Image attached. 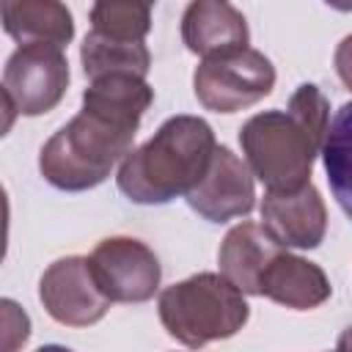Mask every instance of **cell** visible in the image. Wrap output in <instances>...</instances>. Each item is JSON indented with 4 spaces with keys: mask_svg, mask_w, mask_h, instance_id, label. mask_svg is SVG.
I'll return each instance as SVG.
<instances>
[{
    "mask_svg": "<svg viewBox=\"0 0 352 352\" xmlns=\"http://www.w3.org/2000/svg\"><path fill=\"white\" fill-rule=\"evenodd\" d=\"M88 258L102 292L113 302H146L160 289V258L140 239L107 236L94 248Z\"/></svg>",
    "mask_w": 352,
    "mask_h": 352,
    "instance_id": "cell-8",
    "label": "cell"
},
{
    "mask_svg": "<svg viewBox=\"0 0 352 352\" xmlns=\"http://www.w3.org/2000/svg\"><path fill=\"white\" fill-rule=\"evenodd\" d=\"M333 66H336V74L338 80L344 82V88L352 91V33L341 38V44L336 47V55H333Z\"/></svg>",
    "mask_w": 352,
    "mask_h": 352,
    "instance_id": "cell-19",
    "label": "cell"
},
{
    "mask_svg": "<svg viewBox=\"0 0 352 352\" xmlns=\"http://www.w3.org/2000/svg\"><path fill=\"white\" fill-rule=\"evenodd\" d=\"M3 30L16 44H58L74 38V19L60 0H0Z\"/></svg>",
    "mask_w": 352,
    "mask_h": 352,
    "instance_id": "cell-14",
    "label": "cell"
},
{
    "mask_svg": "<svg viewBox=\"0 0 352 352\" xmlns=\"http://www.w3.org/2000/svg\"><path fill=\"white\" fill-rule=\"evenodd\" d=\"M190 209L209 223L245 217L256 206L253 170L228 146H217L204 179L184 195Z\"/></svg>",
    "mask_w": 352,
    "mask_h": 352,
    "instance_id": "cell-9",
    "label": "cell"
},
{
    "mask_svg": "<svg viewBox=\"0 0 352 352\" xmlns=\"http://www.w3.org/2000/svg\"><path fill=\"white\" fill-rule=\"evenodd\" d=\"M330 280L324 270L302 256L286 253L283 248L272 256L258 280V297L294 311H311L330 300Z\"/></svg>",
    "mask_w": 352,
    "mask_h": 352,
    "instance_id": "cell-12",
    "label": "cell"
},
{
    "mask_svg": "<svg viewBox=\"0 0 352 352\" xmlns=\"http://www.w3.org/2000/svg\"><path fill=\"white\" fill-rule=\"evenodd\" d=\"M82 72L88 80L107 74H138L146 77L151 69V52L146 41H121L91 30L80 47Z\"/></svg>",
    "mask_w": 352,
    "mask_h": 352,
    "instance_id": "cell-15",
    "label": "cell"
},
{
    "mask_svg": "<svg viewBox=\"0 0 352 352\" xmlns=\"http://www.w3.org/2000/svg\"><path fill=\"white\" fill-rule=\"evenodd\" d=\"M275 88L272 60L253 50L239 47L231 52L209 55L195 66L192 91L195 99L212 113H236L245 110Z\"/></svg>",
    "mask_w": 352,
    "mask_h": 352,
    "instance_id": "cell-5",
    "label": "cell"
},
{
    "mask_svg": "<svg viewBox=\"0 0 352 352\" xmlns=\"http://www.w3.org/2000/svg\"><path fill=\"white\" fill-rule=\"evenodd\" d=\"M322 162L333 198L352 220V102H344L330 118L322 143Z\"/></svg>",
    "mask_w": 352,
    "mask_h": 352,
    "instance_id": "cell-16",
    "label": "cell"
},
{
    "mask_svg": "<svg viewBox=\"0 0 352 352\" xmlns=\"http://www.w3.org/2000/svg\"><path fill=\"white\" fill-rule=\"evenodd\" d=\"M324 3L336 11H352V0H324Z\"/></svg>",
    "mask_w": 352,
    "mask_h": 352,
    "instance_id": "cell-20",
    "label": "cell"
},
{
    "mask_svg": "<svg viewBox=\"0 0 352 352\" xmlns=\"http://www.w3.org/2000/svg\"><path fill=\"white\" fill-rule=\"evenodd\" d=\"M157 311L168 336L190 349L236 336L250 316L245 292L223 272H198L168 286L157 300Z\"/></svg>",
    "mask_w": 352,
    "mask_h": 352,
    "instance_id": "cell-4",
    "label": "cell"
},
{
    "mask_svg": "<svg viewBox=\"0 0 352 352\" xmlns=\"http://www.w3.org/2000/svg\"><path fill=\"white\" fill-rule=\"evenodd\" d=\"M0 308H3V330H6V349H11V336L16 333L19 336V344H25L28 341V336H30V319H28V314L25 311H19L16 308V302H11V300H3L0 302Z\"/></svg>",
    "mask_w": 352,
    "mask_h": 352,
    "instance_id": "cell-18",
    "label": "cell"
},
{
    "mask_svg": "<svg viewBox=\"0 0 352 352\" xmlns=\"http://www.w3.org/2000/svg\"><path fill=\"white\" fill-rule=\"evenodd\" d=\"M69 88V60L58 44H19L3 69V99L11 116H44Z\"/></svg>",
    "mask_w": 352,
    "mask_h": 352,
    "instance_id": "cell-6",
    "label": "cell"
},
{
    "mask_svg": "<svg viewBox=\"0 0 352 352\" xmlns=\"http://www.w3.org/2000/svg\"><path fill=\"white\" fill-rule=\"evenodd\" d=\"M217 140L198 116L168 118L143 146L132 148L118 168V190L143 206L187 195L209 170Z\"/></svg>",
    "mask_w": 352,
    "mask_h": 352,
    "instance_id": "cell-2",
    "label": "cell"
},
{
    "mask_svg": "<svg viewBox=\"0 0 352 352\" xmlns=\"http://www.w3.org/2000/svg\"><path fill=\"white\" fill-rule=\"evenodd\" d=\"M154 3L157 0H94L91 30L121 41H146Z\"/></svg>",
    "mask_w": 352,
    "mask_h": 352,
    "instance_id": "cell-17",
    "label": "cell"
},
{
    "mask_svg": "<svg viewBox=\"0 0 352 352\" xmlns=\"http://www.w3.org/2000/svg\"><path fill=\"white\" fill-rule=\"evenodd\" d=\"M283 245H278L264 226L242 220L236 223L226 239L220 242L217 250V264L220 272L245 294H258V280L261 272L267 270V264L272 261V256L280 250Z\"/></svg>",
    "mask_w": 352,
    "mask_h": 352,
    "instance_id": "cell-13",
    "label": "cell"
},
{
    "mask_svg": "<svg viewBox=\"0 0 352 352\" xmlns=\"http://www.w3.org/2000/svg\"><path fill=\"white\" fill-rule=\"evenodd\" d=\"M38 300L44 311L66 327L96 324L110 311V297L102 292L91 258L66 256L52 261L38 280Z\"/></svg>",
    "mask_w": 352,
    "mask_h": 352,
    "instance_id": "cell-7",
    "label": "cell"
},
{
    "mask_svg": "<svg viewBox=\"0 0 352 352\" xmlns=\"http://www.w3.org/2000/svg\"><path fill=\"white\" fill-rule=\"evenodd\" d=\"M138 126V118L82 102V110L41 146L38 170L44 182L66 192L99 187L116 162L132 151Z\"/></svg>",
    "mask_w": 352,
    "mask_h": 352,
    "instance_id": "cell-3",
    "label": "cell"
},
{
    "mask_svg": "<svg viewBox=\"0 0 352 352\" xmlns=\"http://www.w3.org/2000/svg\"><path fill=\"white\" fill-rule=\"evenodd\" d=\"M261 226L283 248L314 250L327 231V206L308 182L297 190H267L261 201Z\"/></svg>",
    "mask_w": 352,
    "mask_h": 352,
    "instance_id": "cell-10",
    "label": "cell"
},
{
    "mask_svg": "<svg viewBox=\"0 0 352 352\" xmlns=\"http://www.w3.org/2000/svg\"><path fill=\"white\" fill-rule=\"evenodd\" d=\"M182 41L192 55L209 58L248 47L250 30L228 0H190L182 14Z\"/></svg>",
    "mask_w": 352,
    "mask_h": 352,
    "instance_id": "cell-11",
    "label": "cell"
},
{
    "mask_svg": "<svg viewBox=\"0 0 352 352\" xmlns=\"http://www.w3.org/2000/svg\"><path fill=\"white\" fill-rule=\"evenodd\" d=\"M327 124V96L314 82H302L286 110H264L242 124L239 146L248 168L267 190H297L308 184Z\"/></svg>",
    "mask_w": 352,
    "mask_h": 352,
    "instance_id": "cell-1",
    "label": "cell"
},
{
    "mask_svg": "<svg viewBox=\"0 0 352 352\" xmlns=\"http://www.w3.org/2000/svg\"><path fill=\"white\" fill-rule=\"evenodd\" d=\"M338 346L341 349H346V346H352V327H346V333L338 338Z\"/></svg>",
    "mask_w": 352,
    "mask_h": 352,
    "instance_id": "cell-21",
    "label": "cell"
}]
</instances>
